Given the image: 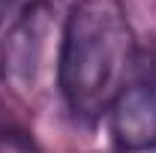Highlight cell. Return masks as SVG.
<instances>
[{
  "label": "cell",
  "instance_id": "6da1fadb",
  "mask_svg": "<svg viewBox=\"0 0 156 153\" xmlns=\"http://www.w3.org/2000/svg\"><path fill=\"white\" fill-rule=\"evenodd\" d=\"M135 57V30L120 0H75L57 54V87L66 108L84 123L102 120Z\"/></svg>",
  "mask_w": 156,
  "mask_h": 153
},
{
  "label": "cell",
  "instance_id": "7a4b0ae2",
  "mask_svg": "<svg viewBox=\"0 0 156 153\" xmlns=\"http://www.w3.org/2000/svg\"><path fill=\"white\" fill-rule=\"evenodd\" d=\"M108 132L123 153L156 147V51H138L135 66L108 108Z\"/></svg>",
  "mask_w": 156,
  "mask_h": 153
},
{
  "label": "cell",
  "instance_id": "3957f363",
  "mask_svg": "<svg viewBox=\"0 0 156 153\" xmlns=\"http://www.w3.org/2000/svg\"><path fill=\"white\" fill-rule=\"evenodd\" d=\"M12 6H15V0H0V27L6 24L9 12H12Z\"/></svg>",
  "mask_w": 156,
  "mask_h": 153
}]
</instances>
